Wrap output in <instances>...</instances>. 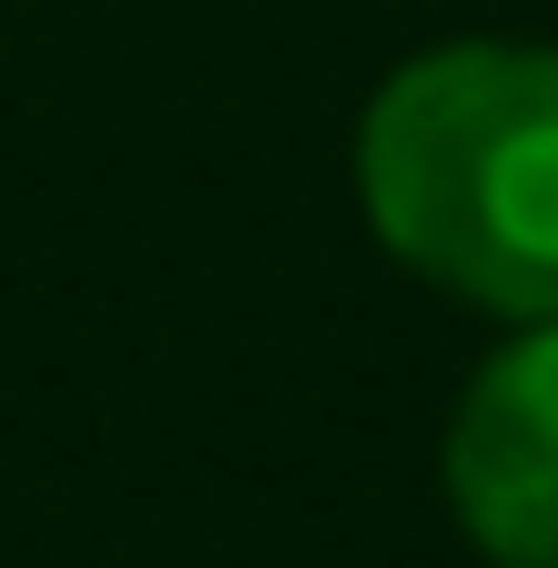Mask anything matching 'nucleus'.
<instances>
[{
    "mask_svg": "<svg viewBox=\"0 0 558 568\" xmlns=\"http://www.w3.org/2000/svg\"><path fill=\"white\" fill-rule=\"evenodd\" d=\"M359 200L399 270L558 320V50L449 40L389 70L359 120Z\"/></svg>",
    "mask_w": 558,
    "mask_h": 568,
    "instance_id": "1",
    "label": "nucleus"
},
{
    "mask_svg": "<svg viewBox=\"0 0 558 568\" xmlns=\"http://www.w3.org/2000/svg\"><path fill=\"white\" fill-rule=\"evenodd\" d=\"M449 509L489 568H558V320H519L449 419Z\"/></svg>",
    "mask_w": 558,
    "mask_h": 568,
    "instance_id": "2",
    "label": "nucleus"
}]
</instances>
